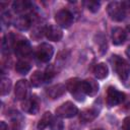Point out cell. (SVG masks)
<instances>
[{"instance_id": "f1b7e54d", "label": "cell", "mask_w": 130, "mask_h": 130, "mask_svg": "<svg viewBox=\"0 0 130 130\" xmlns=\"http://www.w3.org/2000/svg\"><path fill=\"white\" fill-rule=\"evenodd\" d=\"M0 130H8V126L6 125V123L4 121L0 122Z\"/></svg>"}, {"instance_id": "e0dca14e", "label": "cell", "mask_w": 130, "mask_h": 130, "mask_svg": "<svg viewBox=\"0 0 130 130\" xmlns=\"http://www.w3.org/2000/svg\"><path fill=\"white\" fill-rule=\"evenodd\" d=\"M127 34L122 27H115L112 30V41L114 45H121L126 41Z\"/></svg>"}, {"instance_id": "ba28073f", "label": "cell", "mask_w": 130, "mask_h": 130, "mask_svg": "<svg viewBox=\"0 0 130 130\" xmlns=\"http://www.w3.org/2000/svg\"><path fill=\"white\" fill-rule=\"evenodd\" d=\"M125 100L124 92L118 90L117 88L110 86L107 90V104L109 107H115L117 105H120Z\"/></svg>"}, {"instance_id": "ffe728a7", "label": "cell", "mask_w": 130, "mask_h": 130, "mask_svg": "<svg viewBox=\"0 0 130 130\" xmlns=\"http://www.w3.org/2000/svg\"><path fill=\"white\" fill-rule=\"evenodd\" d=\"M52 119H53V116H52V114L50 112L44 113V115L42 116V118L38 122V125H37L38 130H44L48 126H50V124L52 122Z\"/></svg>"}, {"instance_id": "d4e9b609", "label": "cell", "mask_w": 130, "mask_h": 130, "mask_svg": "<svg viewBox=\"0 0 130 130\" xmlns=\"http://www.w3.org/2000/svg\"><path fill=\"white\" fill-rule=\"evenodd\" d=\"M84 4L86 5V8L91 12L99 11L100 6H101V3L98 1H86V2H84Z\"/></svg>"}, {"instance_id": "f546056e", "label": "cell", "mask_w": 130, "mask_h": 130, "mask_svg": "<svg viewBox=\"0 0 130 130\" xmlns=\"http://www.w3.org/2000/svg\"><path fill=\"white\" fill-rule=\"evenodd\" d=\"M122 4L124 5L125 8H129L130 7V1H122Z\"/></svg>"}, {"instance_id": "83f0119b", "label": "cell", "mask_w": 130, "mask_h": 130, "mask_svg": "<svg viewBox=\"0 0 130 130\" xmlns=\"http://www.w3.org/2000/svg\"><path fill=\"white\" fill-rule=\"evenodd\" d=\"M122 127H123L124 130H130V117H126L123 120Z\"/></svg>"}, {"instance_id": "3957f363", "label": "cell", "mask_w": 130, "mask_h": 130, "mask_svg": "<svg viewBox=\"0 0 130 130\" xmlns=\"http://www.w3.org/2000/svg\"><path fill=\"white\" fill-rule=\"evenodd\" d=\"M13 51L19 58L27 57L31 53V46L26 39L20 36L16 38L13 36Z\"/></svg>"}, {"instance_id": "603a6c76", "label": "cell", "mask_w": 130, "mask_h": 130, "mask_svg": "<svg viewBox=\"0 0 130 130\" xmlns=\"http://www.w3.org/2000/svg\"><path fill=\"white\" fill-rule=\"evenodd\" d=\"M12 122V130H20L22 128V118L19 113H14V116L11 119Z\"/></svg>"}, {"instance_id": "8fae6325", "label": "cell", "mask_w": 130, "mask_h": 130, "mask_svg": "<svg viewBox=\"0 0 130 130\" xmlns=\"http://www.w3.org/2000/svg\"><path fill=\"white\" fill-rule=\"evenodd\" d=\"M44 34L49 41H53V42H59L63 38L62 29L58 25H54V24H50L46 26L44 29Z\"/></svg>"}, {"instance_id": "484cf974", "label": "cell", "mask_w": 130, "mask_h": 130, "mask_svg": "<svg viewBox=\"0 0 130 130\" xmlns=\"http://www.w3.org/2000/svg\"><path fill=\"white\" fill-rule=\"evenodd\" d=\"M44 75H45V82H49L50 80H52L53 77L56 75V71H55L54 67H53V66L48 67V68L46 69Z\"/></svg>"}, {"instance_id": "4316f807", "label": "cell", "mask_w": 130, "mask_h": 130, "mask_svg": "<svg viewBox=\"0 0 130 130\" xmlns=\"http://www.w3.org/2000/svg\"><path fill=\"white\" fill-rule=\"evenodd\" d=\"M2 21H3L6 25H9V23H10V21H11V17H10V14H9L8 12L2 14Z\"/></svg>"}, {"instance_id": "4fadbf2b", "label": "cell", "mask_w": 130, "mask_h": 130, "mask_svg": "<svg viewBox=\"0 0 130 130\" xmlns=\"http://www.w3.org/2000/svg\"><path fill=\"white\" fill-rule=\"evenodd\" d=\"M82 87H83V91H84L85 95L93 96L98 93L100 85H99L98 81H95L94 79L88 78V79L82 80Z\"/></svg>"}, {"instance_id": "6da1fadb", "label": "cell", "mask_w": 130, "mask_h": 130, "mask_svg": "<svg viewBox=\"0 0 130 130\" xmlns=\"http://www.w3.org/2000/svg\"><path fill=\"white\" fill-rule=\"evenodd\" d=\"M112 62H113V67L116 73L118 74V76L122 80H127L130 75V64L125 59L119 57L118 55L112 56Z\"/></svg>"}, {"instance_id": "ac0fdd59", "label": "cell", "mask_w": 130, "mask_h": 130, "mask_svg": "<svg viewBox=\"0 0 130 130\" xmlns=\"http://www.w3.org/2000/svg\"><path fill=\"white\" fill-rule=\"evenodd\" d=\"M93 73L98 79H104L108 76V73H109L108 66L105 63H99L93 68Z\"/></svg>"}, {"instance_id": "d6986e66", "label": "cell", "mask_w": 130, "mask_h": 130, "mask_svg": "<svg viewBox=\"0 0 130 130\" xmlns=\"http://www.w3.org/2000/svg\"><path fill=\"white\" fill-rule=\"evenodd\" d=\"M30 69H31V65L26 60H18L15 64V70L21 75H25L26 73L29 72Z\"/></svg>"}, {"instance_id": "7a4b0ae2", "label": "cell", "mask_w": 130, "mask_h": 130, "mask_svg": "<svg viewBox=\"0 0 130 130\" xmlns=\"http://www.w3.org/2000/svg\"><path fill=\"white\" fill-rule=\"evenodd\" d=\"M66 89L71 93V95L78 102H83L85 93L82 87V80L79 78H70L66 82Z\"/></svg>"}, {"instance_id": "52a82bcc", "label": "cell", "mask_w": 130, "mask_h": 130, "mask_svg": "<svg viewBox=\"0 0 130 130\" xmlns=\"http://www.w3.org/2000/svg\"><path fill=\"white\" fill-rule=\"evenodd\" d=\"M78 114L77 107L71 102H65L56 109V115L60 118H72Z\"/></svg>"}, {"instance_id": "9a60e30c", "label": "cell", "mask_w": 130, "mask_h": 130, "mask_svg": "<svg viewBox=\"0 0 130 130\" xmlns=\"http://www.w3.org/2000/svg\"><path fill=\"white\" fill-rule=\"evenodd\" d=\"M31 18L30 15H19L14 20V26L19 30H27L30 27Z\"/></svg>"}, {"instance_id": "2e32d148", "label": "cell", "mask_w": 130, "mask_h": 130, "mask_svg": "<svg viewBox=\"0 0 130 130\" xmlns=\"http://www.w3.org/2000/svg\"><path fill=\"white\" fill-rule=\"evenodd\" d=\"M65 90H66V85L58 83V84H55V85L49 87L47 89V94L50 99L55 100V99H58L61 95H63L65 93Z\"/></svg>"}, {"instance_id": "5b68a950", "label": "cell", "mask_w": 130, "mask_h": 130, "mask_svg": "<svg viewBox=\"0 0 130 130\" xmlns=\"http://www.w3.org/2000/svg\"><path fill=\"white\" fill-rule=\"evenodd\" d=\"M54 54V49L52 47V45L48 44V43H43L40 46H38L37 50H36V57L38 58L39 61L43 62V63H47L49 62Z\"/></svg>"}, {"instance_id": "7402d4cb", "label": "cell", "mask_w": 130, "mask_h": 130, "mask_svg": "<svg viewBox=\"0 0 130 130\" xmlns=\"http://www.w3.org/2000/svg\"><path fill=\"white\" fill-rule=\"evenodd\" d=\"M11 80L6 78V77H2L1 78V95H6L10 92L11 90Z\"/></svg>"}, {"instance_id": "277c9868", "label": "cell", "mask_w": 130, "mask_h": 130, "mask_svg": "<svg viewBox=\"0 0 130 130\" xmlns=\"http://www.w3.org/2000/svg\"><path fill=\"white\" fill-rule=\"evenodd\" d=\"M107 11L109 16L115 21H122L126 17V8L122 4V2H110L107 6Z\"/></svg>"}, {"instance_id": "4dcf8cb0", "label": "cell", "mask_w": 130, "mask_h": 130, "mask_svg": "<svg viewBox=\"0 0 130 130\" xmlns=\"http://www.w3.org/2000/svg\"><path fill=\"white\" fill-rule=\"evenodd\" d=\"M93 130H103V129H93Z\"/></svg>"}, {"instance_id": "cb8c5ba5", "label": "cell", "mask_w": 130, "mask_h": 130, "mask_svg": "<svg viewBox=\"0 0 130 130\" xmlns=\"http://www.w3.org/2000/svg\"><path fill=\"white\" fill-rule=\"evenodd\" d=\"M50 128H51V130H63L64 129V123L60 117L53 118L52 122L50 124Z\"/></svg>"}, {"instance_id": "44dd1931", "label": "cell", "mask_w": 130, "mask_h": 130, "mask_svg": "<svg viewBox=\"0 0 130 130\" xmlns=\"http://www.w3.org/2000/svg\"><path fill=\"white\" fill-rule=\"evenodd\" d=\"M45 82V75L41 71H35L30 76V84L35 87L41 86Z\"/></svg>"}, {"instance_id": "7c38bea8", "label": "cell", "mask_w": 130, "mask_h": 130, "mask_svg": "<svg viewBox=\"0 0 130 130\" xmlns=\"http://www.w3.org/2000/svg\"><path fill=\"white\" fill-rule=\"evenodd\" d=\"M28 88H29V84H28L27 80H25V79L18 80L17 83L15 84V88H14V94H15L16 100H18V101L25 100L27 98Z\"/></svg>"}, {"instance_id": "8992f818", "label": "cell", "mask_w": 130, "mask_h": 130, "mask_svg": "<svg viewBox=\"0 0 130 130\" xmlns=\"http://www.w3.org/2000/svg\"><path fill=\"white\" fill-rule=\"evenodd\" d=\"M55 20L57 25L62 28H68L73 23V14L67 9H61L55 14Z\"/></svg>"}, {"instance_id": "9c48e42d", "label": "cell", "mask_w": 130, "mask_h": 130, "mask_svg": "<svg viewBox=\"0 0 130 130\" xmlns=\"http://www.w3.org/2000/svg\"><path fill=\"white\" fill-rule=\"evenodd\" d=\"M34 4L27 0H16L12 3V8L14 12L19 15H30L32 13Z\"/></svg>"}, {"instance_id": "5bb4252c", "label": "cell", "mask_w": 130, "mask_h": 130, "mask_svg": "<svg viewBox=\"0 0 130 130\" xmlns=\"http://www.w3.org/2000/svg\"><path fill=\"white\" fill-rule=\"evenodd\" d=\"M99 113H100V108L98 109V107H92L90 109L83 110L79 115V119L83 123H88L93 121L98 117Z\"/></svg>"}, {"instance_id": "30bf717a", "label": "cell", "mask_w": 130, "mask_h": 130, "mask_svg": "<svg viewBox=\"0 0 130 130\" xmlns=\"http://www.w3.org/2000/svg\"><path fill=\"white\" fill-rule=\"evenodd\" d=\"M21 109L30 115H36L39 112V101L37 96L34 95L23 100L21 102Z\"/></svg>"}]
</instances>
